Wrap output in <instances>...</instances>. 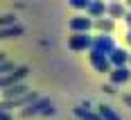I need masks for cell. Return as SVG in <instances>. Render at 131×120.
<instances>
[{"instance_id": "1", "label": "cell", "mask_w": 131, "mask_h": 120, "mask_svg": "<svg viewBox=\"0 0 131 120\" xmlns=\"http://www.w3.org/2000/svg\"><path fill=\"white\" fill-rule=\"evenodd\" d=\"M68 45H70V50H86V48H93V39L86 32H75L68 41Z\"/></svg>"}, {"instance_id": "2", "label": "cell", "mask_w": 131, "mask_h": 120, "mask_svg": "<svg viewBox=\"0 0 131 120\" xmlns=\"http://www.w3.org/2000/svg\"><path fill=\"white\" fill-rule=\"evenodd\" d=\"M91 64L100 73H108V66H111V59L104 57V52H100V50H91Z\"/></svg>"}, {"instance_id": "3", "label": "cell", "mask_w": 131, "mask_h": 120, "mask_svg": "<svg viewBox=\"0 0 131 120\" xmlns=\"http://www.w3.org/2000/svg\"><path fill=\"white\" fill-rule=\"evenodd\" d=\"M93 50H100V52H104V54H111L113 50H115V45H113V39L111 36H97V39L93 41Z\"/></svg>"}, {"instance_id": "4", "label": "cell", "mask_w": 131, "mask_h": 120, "mask_svg": "<svg viewBox=\"0 0 131 120\" xmlns=\"http://www.w3.org/2000/svg\"><path fill=\"white\" fill-rule=\"evenodd\" d=\"M27 73H29L27 68H16L12 75H7V77H0V86H12V84H16L18 79H23Z\"/></svg>"}, {"instance_id": "5", "label": "cell", "mask_w": 131, "mask_h": 120, "mask_svg": "<svg viewBox=\"0 0 131 120\" xmlns=\"http://www.w3.org/2000/svg\"><path fill=\"white\" fill-rule=\"evenodd\" d=\"M91 18H86V16H75L72 21H70V29L72 32H88L91 29Z\"/></svg>"}, {"instance_id": "6", "label": "cell", "mask_w": 131, "mask_h": 120, "mask_svg": "<svg viewBox=\"0 0 131 120\" xmlns=\"http://www.w3.org/2000/svg\"><path fill=\"white\" fill-rule=\"evenodd\" d=\"M127 59H131V54L127 52V50L115 48V50L111 52V64H115V66H124V64H127Z\"/></svg>"}, {"instance_id": "7", "label": "cell", "mask_w": 131, "mask_h": 120, "mask_svg": "<svg viewBox=\"0 0 131 120\" xmlns=\"http://www.w3.org/2000/svg\"><path fill=\"white\" fill-rule=\"evenodd\" d=\"M50 107V100H39L36 104H29V107L23 111V116H34V113H39V111H43L45 113V109Z\"/></svg>"}, {"instance_id": "8", "label": "cell", "mask_w": 131, "mask_h": 120, "mask_svg": "<svg viewBox=\"0 0 131 120\" xmlns=\"http://www.w3.org/2000/svg\"><path fill=\"white\" fill-rule=\"evenodd\" d=\"M129 77H131V73H129L124 66H118L115 70H111V79L115 82V84H120V82H127Z\"/></svg>"}, {"instance_id": "9", "label": "cell", "mask_w": 131, "mask_h": 120, "mask_svg": "<svg viewBox=\"0 0 131 120\" xmlns=\"http://www.w3.org/2000/svg\"><path fill=\"white\" fill-rule=\"evenodd\" d=\"M25 93H27V88L23 84H14V86H9V88L5 91V97L12 100V97H18V95H25Z\"/></svg>"}, {"instance_id": "10", "label": "cell", "mask_w": 131, "mask_h": 120, "mask_svg": "<svg viewBox=\"0 0 131 120\" xmlns=\"http://www.w3.org/2000/svg\"><path fill=\"white\" fill-rule=\"evenodd\" d=\"M23 27L20 25H12V27H2L0 29V39H9V36H20Z\"/></svg>"}, {"instance_id": "11", "label": "cell", "mask_w": 131, "mask_h": 120, "mask_svg": "<svg viewBox=\"0 0 131 120\" xmlns=\"http://www.w3.org/2000/svg\"><path fill=\"white\" fill-rule=\"evenodd\" d=\"M108 7H104V2H91L88 5V14L91 16H100V14H104Z\"/></svg>"}, {"instance_id": "12", "label": "cell", "mask_w": 131, "mask_h": 120, "mask_svg": "<svg viewBox=\"0 0 131 120\" xmlns=\"http://www.w3.org/2000/svg\"><path fill=\"white\" fill-rule=\"evenodd\" d=\"M100 116H102V120H120L118 116L113 113V109L106 107V104H102V107H100Z\"/></svg>"}, {"instance_id": "13", "label": "cell", "mask_w": 131, "mask_h": 120, "mask_svg": "<svg viewBox=\"0 0 131 120\" xmlns=\"http://www.w3.org/2000/svg\"><path fill=\"white\" fill-rule=\"evenodd\" d=\"M106 12L111 14L113 18H120V16H124V7L120 5V2H113V5H108V9Z\"/></svg>"}, {"instance_id": "14", "label": "cell", "mask_w": 131, "mask_h": 120, "mask_svg": "<svg viewBox=\"0 0 131 120\" xmlns=\"http://www.w3.org/2000/svg\"><path fill=\"white\" fill-rule=\"evenodd\" d=\"M75 113H77L79 118H84V120H102V116L88 113V111H84V107H77V109H75Z\"/></svg>"}, {"instance_id": "15", "label": "cell", "mask_w": 131, "mask_h": 120, "mask_svg": "<svg viewBox=\"0 0 131 120\" xmlns=\"http://www.w3.org/2000/svg\"><path fill=\"white\" fill-rule=\"evenodd\" d=\"M95 27L102 29V32H111V29H113V21H104V18H100V21H95Z\"/></svg>"}, {"instance_id": "16", "label": "cell", "mask_w": 131, "mask_h": 120, "mask_svg": "<svg viewBox=\"0 0 131 120\" xmlns=\"http://www.w3.org/2000/svg\"><path fill=\"white\" fill-rule=\"evenodd\" d=\"M12 25H16V16H0V29L2 27H12Z\"/></svg>"}, {"instance_id": "17", "label": "cell", "mask_w": 131, "mask_h": 120, "mask_svg": "<svg viewBox=\"0 0 131 120\" xmlns=\"http://www.w3.org/2000/svg\"><path fill=\"white\" fill-rule=\"evenodd\" d=\"M68 2L75 9H88V5H91V0H68Z\"/></svg>"}, {"instance_id": "18", "label": "cell", "mask_w": 131, "mask_h": 120, "mask_svg": "<svg viewBox=\"0 0 131 120\" xmlns=\"http://www.w3.org/2000/svg\"><path fill=\"white\" fill-rule=\"evenodd\" d=\"M7 70H14V64H9V61H7V59H5V61H2V64H0V75H5V73H7Z\"/></svg>"}, {"instance_id": "19", "label": "cell", "mask_w": 131, "mask_h": 120, "mask_svg": "<svg viewBox=\"0 0 131 120\" xmlns=\"http://www.w3.org/2000/svg\"><path fill=\"white\" fill-rule=\"evenodd\" d=\"M0 120H12L9 116H5V113H0Z\"/></svg>"}, {"instance_id": "20", "label": "cell", "mask_w": 131, "mask_h": 120, "mask_svg": "<svg viewBox=\"0 0 131 120\" xmlns=\"http://www.w3.org/2000/svg\"><path fill=\"white\" fill-rule=\"evenodd\" d=\"M124 102H127V104L131 107V95H127V97H124Z\"/></svg>"}, {"instance_id": "21", "label": "cell", "mask_w": 131, "mask_h": 120, "mask_svg": "<svg viewBox=\"0 0 131 120\" xmlns=\"http://www.w3.org/2000/svg\"><path fill=\"white\" fill-rule=\"evenodd\" d=\"M2 61H5V52H0V64H2Z\"/></svg>"}, {"instance_id": "22", "label": "cell", "mask_w": 131, "mask_h": 120, "mask_svg": "<svg viewBox=\"0 0 131 120\" xmlns=\"http://www.w3.org/2000/svg\"><path fill=\"white\" fill-rule=\"evenodd\" d=\"M127 41H129V43H131V32H129V34H127Z\"/></svg>"}, {"instance_id": "23", "label": "cell", "mask_w": 131, "mask_h": 120, "mask_svg": "<svg viewBox=\"0 0 131 120\" xmlns=\"http://www.w3.org/2000/svg\"><path fill=\"white\" fill-rule=\"evenodd\" d=\"M129 5H131V0H129Z\"/></svg>"}]
</instances>
